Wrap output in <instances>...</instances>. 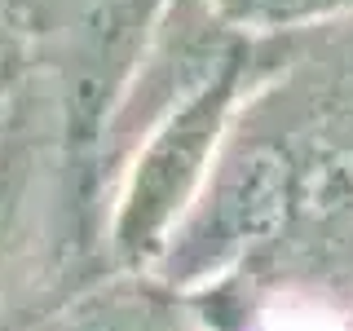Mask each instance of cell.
Listing matches in <instances>:
<instances>
[{
    "label": "cell",
    "instance_id": "obj_6",
    "mask_svg": "<svg viewBox=\"0 0 353 331\" xmlns=\"http://www.w3.org/2000/svg\"><path fill=\"white\" fill-rule=\"evenodd\" d=\"M14 66H31V44L18 22L0 9V71H14Z\"/></svg>",
    "mask_w": 353,
    "mask_h": 331
},
{
    "label": "cell",
    "instance_id": "obj_7",
    "mask_svg": "<svg viewBox=\"0 0 353 331\" xmlns=\"http://www.w3.org/2000/svg\"><path fill=\"white\" fill-rule=\"evenodd\" d=\"M27 75V66H14V71H0V110H5V102L14 97V88H18V80Z\"/></svg>",
    "mask_w": 353,
    "mask_h": 331
},
{
    "label": "cell",
    "instance_id": "obj_3",
    "mask_svg": "<svg viewBox=\"0 0 353 331\" xmlns=\"http://www.w3.org/2000/svg\"><path fill=\"white\" fill-rule=\"evenodd\" d=\"M18 331H208L190 296L163 287L154 274L102 270L40 309Z\"/></svg>",
    "mask_w": 353,
    "mask_h": 331
},
{
    "label": "cell",
    "instance_id": "obj_5",
    "mask_svg": "<svg viewBox=\"0 0 353 331\" xmlns=\"http://www.w3.org/2000/svg\"><path fill=\"white\" fill-rule=\"evenodd\" d=\"M234 331H353V314L314 296H265L239 318Z\"/></svg>",
    "mask_w": 353,
    "mask_h": 331
},
{
    "label": "cell",
    "instance_id": "obj_2",
    "mask_svg": "<svg viewBox=\"0 0 353 331\" xmlns=\"http://www.w3.org/2000/svg\"><path fill=\"white\" fill-rule=\"evenodd\" d=\"M239 31L212 14L208 0H168L150 40L141 44L115 106H110L102 132L93 146V185L102 194V208L115 190L132 150L150 137L172 110H181L190 97H199L230 62L248 49Z\"/></svg>",
    "mask_w": 353,
    "mask_h": 331
},
{
    "label": "cell",
    "instance_id": "obj_1",
    "mask_svg": "<svg viewBox=\"0 0 353 331\" xmlns=\"http://www.w3.org/2000/svg\"><path fill=\"white\" fill-rule=\"evenodd\" d=\"M256 75V40L181 110L132 150L106 199V265L146 274L168 248L172 230L208 185L225 132Z\"/></svg>",
    "mask_w": 353,
    "mask_h": 331
},
{
    "label": "cell",
    "instance_id": "obj_4",
    "mask_svg": "<svg viewBox=\"0 0 353 331\" xmlns=\"http://www.w3.org/2000/svg\"><path fill=\"white\" fill-rule=\"evenodd\" d=\"M243 40H292L353 18V0H208Z\"/></svg>",
    "mask_w": 353,
    "mask_h": 331
}]
</instances>
